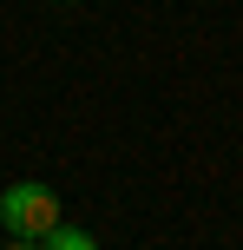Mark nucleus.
I'll return each instance as SVG.
<instances>
[{"label":"nucleus","mask_w":243,"mask_h":250,"mask_svg":"<svg viewBox=\"0 0 243 250\" xmlns=\"http://www.w3.org/2000/svg\"><path fill=\"white\" fill-rule=\"evenodd\" d=\"M0 224H7V237L39 244L53 224H66V211H59V191H53V185H39V178H13V185L0 191Z\"/></svg>","instance_id":"f257e3e1"},{"label":"nucleus","mask_w":243,"mask_h":250,"mask_svg":"<svg viewBox=\"0 0 243 250\" xmlns=\"http://www.w3.org/2000/svg\"><path fill=\"white\" fill-rule=\"evenodd\" d=\"M39 250H99V237L79 230V224H53L46 237H39Z\"/></svg>","instance_id":"f03ea898"},{"label":"nucleus","mask_w":243,"mask_h":250,"mask_svg":"<svg viewBox=\"0 0 243 250\" xmlns=\"http://www.w3.org/2000/svg\"><path fill=\"white\" fill-rule=\"evenodd\" d=\"M0 250H39V244H26V237H7V244H0Z\"/></svg>","instance_id":"7ed1b4c3"},{"label":"nucleus","mask_w":243,"mask_h":250,"mask_svg":"<svg viewBox=\"0 0 243 250\" xmlns=\"http://www.w3.org/2000/svg\"><path fill=\"white\" fill-rule=\"evenodd\" d=\"M66 7H73V0H66Z\"/></svg>","instance_id":"20e7f679"}]
</instances>
